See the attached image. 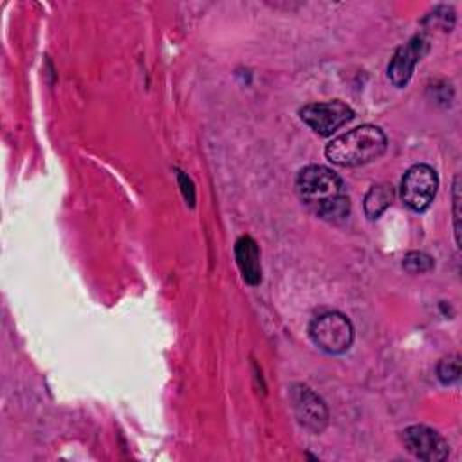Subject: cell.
I'll use <instances>...</instances> for the list:
<instances>
[{
  "label": "cell",
  "instance_id": "1",
  "mask_svg": "<svg viewBox=\"0 0 462 462\" xmlns=\"http://www.w3.org/2000/svg\"><path fill=\"white\" fill-rule=\"evenodd\" d=\"M296 193L300 200L327 222H343L350 213V200L343 180L330 168L309 164L296 175Z\"/></svg>",
  "mask_w": 462,
  "mask_h": 462
},
{
  "label": "cell",
  "instance_id": "2",
  "mask_svg": "<svg viewBox=\"0 0 462 462\" xmlns=\"http://www.w3.org/2000/svg\"><path fill=\"white\" fill-rule=\"evenodd\" d=\"M388 139L375 125H361L346 134L334 137L325 146V157L341 168H356L381 157Z\"/></svg>",
  "mask_w": 462,
  "mask_h": 462
},
{
  "label": "cell",
  "instance_id": "3",
  "mask_svg": "<svg viewBox=\"0 0 462 462\" xmlns=\"http://www.w3.org/2000/svg\"><path fill=\"white\" fill-rule=\"evenodd\" d=\"M309 337L325 354L337 356L350 348L354 327L341 312H325L310 321Z\"/></svg>",
  "mask_w": 462,
  "mask_h": 462
},
{
  "label": "cell",
  "instance_id": "4",
  "mask_svg": "<svg viewBox=\"0 0 462 462\" xmlns=\"http://www.w3.org/2000/svg\"><path fill=\"white\" fill-rule=\"evenodd\" d=\"M439 175L430 164H413L401 180V200L411 211H426L435 199Z\"/></svg>",
  "mask_w": 462,
  "mask_h": 462
},
{
  "label": "cell",
  "instance_id": "5",
  "mask_svg": "<svg viewBox=\"0 0 462 462\" xmlns=\"http://www.w3.org/2000/svg\"><path fill=\"white\" fill-rule=\"evenodd\" d=\"M401 442L404 449L424 462H442L449 455L446 439L433 428L424 424H413L401 431Z\"/></svg>",
  "mask_w": 462,
  "mask_h": 462
},
{
  "label": "cell",
  "instance_id": "6",
  "mask_svg": "<svg viewBox=\"0 0 462 462\" xmlns=\"http://www.w3.org/2000/svg\"><path fill=\"white\" fill-rule=\"evenodd\" d=\"M301 121L319 135H332L354 117V110L339 99L309 103L300 108Z\"/></svg>",
  "mask_w": 462,
  "mask_h": 462
},
{
  "label": "cell",
  "instance_id": "7",
  "mask_svg": "<svg viewBox=\"0 0 462 462\" xmlns=\"http://www.w3.org/2000/svg\"><path fill=\"white\" fill-rule=\"evenodd\" d=\"M292 411L298 422L312 433H321L328 424V410L323 399L307 384H292L289 390Z\"/></svg>",
  "mask_w": 462,
  "mask_h": 462
},
{
  "label": "cell",
  "instance_id": "8",
  "mask_svg": "<svg viewBox=\"0 0 462 462\" xmlns=\"http://www.w3.org/2000/svg\"><path fill=\"white\" fill-rule=\"evenodd\" d=\"M430 43L424 36L417 34L413 38H410L406 43H402L401 47H397V51L393 52L390 63H388V78L395 87H406L415 65L419 63V60L428 52Z\"/></svg>",
  "mask_w": 462,
  "mask_h": 462
},
{
  "label": "cell",
  "instance_id": "9",
  "mask_svg": "<svg viewBox=\"0 0 462 462\" xmlns=\"http://www.w3.org/2000/svg\"><path fill=\"white\" fill-rule=\"evenodd\" d=\"M235 258L244 282L251 287H256L262 282V265H260V251L253 236L242 235L235 242Z\"/></svg>",
  "mask_w": 462,
  "mask_h": 462
},
{
  "label": "cell",
  "instance_id": "10",
  "mask_svg": "<svg viewBox=\"0 0 462 462\" xmlns=\"http://www.w3.org/2000/svg\"><path fill=\"white\" fill-rule=\"evenodd\" d=\"M393 200V189L390 184H375L368 189V193L365 195V200H363V209H365V215L370 218V220H375L379 218L392 204Z\"/></svg>",
  "mask_w": 462,
  "mask_h": 462
},
{
  "label": "cell",
  "instance_id": "11",
  "mask_svg": "<svg viewBox=\"0 0 462 462\" xmlns=\"http://www.w3.org/2000/svg\"><path fill=\"white\" fill-rule=\"evenodd\" d=\"M437 377L442 384H453L460 379V357L449 356L439 361L437 365Z\"/></svg>",
  "mask_w": 462,
  "mask_h": 462
},
{
  "label": "cell",
  "instance_id": "12",
  "mask_svg": "<svg viewBox=\"0 0 462 462\" xmlns=\"http://www.w3.org/2000/svg\"><path fill=\"white\" fill-rule=\"evenodd\" d=\"M402 267L413 274L428 273L433 269V258L422 251H410L402 260Z\"/></svg>",
  "mask_w": 462,
  "mask_h": 462
},
{
  "label": "cell",
  "instance_id": "13",
  "mask_svg": "<svg viewBox=\"0 0 462 462\" xmlns=\"http://www.w3.org/2000/svg\"><path fill=\"white\" fill-rule=\"evenodd\" d=\"M460 177L457 175L453 180V224H455V240L460 247Z\"/></svg>",
  "mask_w": 462,
  "mask_h": 462
},
{
  "label": "cell",
  "instance_id": "14",
  "mask_svg": "<svg viewBox=\"0 0 462 462\" xmlns=\"http://www.w3.org/2000/svg\"><path fill=\"white\" fill-rule=\"evenodd\" d=\"M177 177H179V182L182 184V193H184V199L193 206L195 202V189H193V184L189 179H186V175L182 171H177Z\"/></svg>",
  "mask_w": 462,
  "mask_h": 462
}]
</instances>
